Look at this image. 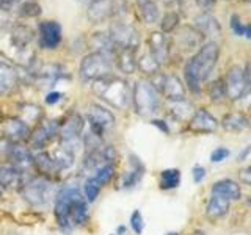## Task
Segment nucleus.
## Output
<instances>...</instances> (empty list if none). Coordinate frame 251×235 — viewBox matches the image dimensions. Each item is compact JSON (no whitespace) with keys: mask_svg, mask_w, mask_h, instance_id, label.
<instances>
[{"mask_svg":"<svg viewBox=\"0 0 251 235\" xmlns=\"http://www.w3.org/2000/svg\"><path fill=\"white\" fill-rule=\"evenodd\" d=\"M220 57V49L214 41H209L200 47L193 57L187 61L184 68V75L188 90L198 94L201 91V83L207 80L212 69L215 68Z\"/></svg>","mask_w":251,"mask_h":235,"instance_id":"obj_1","label":"nucleus"},{"mask_svg":"<svg viewBox=\"0 0 251 235\" xmlns=\"http://www.w3.org/2000/svg\"><path fill=\"white\" fill-rule=\"evenodd\" d=\"M93 90L100 99H104L118 110L127 108V105L130 104V88L127 82L123 80L121 77H116L113 74L102 77L94 82Z\"/></svg>","mask_w":251,"mask_h":235,"instance_id":"obj_2","label":"nucleus"},{"mask_svg":"<svg viewBox=\"0 0 251 235\" xmlns=\"http://www.w3.org/2000/svg\"><path fill=\"white\" fill-rule=\"evenodd\" d=\"M19 190L24 196V199L36 207L44 206V204H47L52 198L57 196L55 194V187L52 180L41 177V176L24 180Z\"/></svg>","mask_w":251,"mask_h":235,"instance_id":"obj_3","label":"nucleus"},{"mask_svg":"<svg viewBox=\"0 0 251 235\" xmlns=\"http://www.w3.org/2000/svg\"><path fill=\"white\" fill-rule=\"evenodd\" d=\"M132 102L140 116H152L159 110V93L148 80H140L133 86Z\"/></svg>","mask_w":251,"mask_h":235,"instance_id":"obj_4","label":"nucleus"},{"mask_svg":"<svg viewBox=\"0 0 251 235\" xmlns=\"http://www.w3.org/2000/svg\"><path fill=\"white\" fill-rule=\"evenodd\" d=\"M112 69H113L112 57L100 52H93L83 57L80 68H78V72H80V77L83 80L96 82L99 78L112 74Z\"/></svg>","mask_w":251,"mask_h":235,"instance_id":"obj_5","label":"nucleus"},{"mask_svg":"<svg viewBox=\"0 0 251 235\" xmlns=\"http://www.w3.org/2000/svg\"><path fill=\"white\" fill-rule=\"evenodd\" d=\"M78 193L77 187H65L55 196V219L57 224L63 232H69L73 229V223H71V202H73L74 196Z\"/></svg>","mask_w":251,"mask_h":235,"instance_id":"obj_6","label":"nucleus"},{"mask_svg":"<svg viewBox=\"0 0 251 235\" xmlns=\"http://www.w3.org/2000/svg\"><path fill=\"white\" fill-rule=\"evenodd\" d=\"M108 35L112 38L116 49H138L140 35L137 28L129 22H112L108 28Z\"/></svg>","mask_w":251,"mask_h":235,"instance_id":"obj_7","label":"nucleus"},{"mask_svg":"<svg viewBox=\"0 0 251 235\" xmlns=\"http://www.w3.org/2000/svg\"><path fill=\"white\" fill-rule=\"evenodd\" d=\"M86 118H88L91 133L99 138L104 137V133L107 129H112L115 125V116L110 112L108 108L98 105V104H91L88 107V112H86Z\"/></svg>","mask_w":251,"mask_h":235,"instance_id":"obj_8","label":"nucleus"},{"mask_svg":"<svg viewBox=\"0 0 251 235\" xmlns=\"http://www.w3.org/2000/svg\"><path fill=\"white\" fill-rule=\"evenodd\" d=\"M55 137H58V122L47 121V119L39 121L36 124V127L30 132L28 137L30 149H35V151L44 149Z\"/></svg>","mask_w":251,"mask_h":235,"instance_id":"obj_9","label":"nucleus"},{"mask_svg":"<svg viewBox=\"0 0 251 235\" xmlns=\"http://www.w3.org/2000/svg\"><path fill=\"white\" fill-rule=\"evenodd\" d=\"M225 93L231 100L240 99L247 91V82H245V74L243 69L239 65H234L227 69L226 77H225Z\"/></svg>","mask_w":251,"mask_h":235,"instance_id":"obj_10","label":"nucleus"},{"mask_svg":"<svg viewBox=\"0 0 251 235\" xmlns=\"http://www.w3.org/2000/svg\"><path fill=\"white\" fill-rule=\"evenodd\" d=\"M39 46L43 49L52 50L57 49L61 43V25L55 21H44L38 27Z\"/></svg>","mask_w":251,"mask_h":235,"instance_id":"obj_11","label":"nucleus"},{"mask_svg":"<svg viewBox=\"0 0 251 235\" xmlns=\"http://www.w3.org/2000/svg\"><path fill=\"white\" fill-rule=\"evenodd\" d=\"M6 162H8L10 166H13L14 169H18L24 176H25L27 172H30L31 168H35L33 155H31L30 149L24 147L21 144H11V149H10V154H8Z\"/></svg>","mask_w":251,"mask_h":235,"instance_id":"obj_12","label":"nucleus"},{"mask_svg":"<svg viewBox=\"0 0 251 235\" xmlns=\"http://www.w3.org/2000/svg\"><path fill=\"white\" fill-rule=\"evenodd\" d=\"M28 124L24 122L21 118H8L3 122V137L13 144H19L30 137Z\"/></svg>","mask_w":251,"mask_h":235,"instance_id":"obj_13","label":"nucleus"},{"mask_svg":"<svg viewBox=\"0 0 251 235\" xmlns=\"http://www.w3.org/2000/svg\"><path fill=\"white\" fill-rule=\"evenodd\" d=\"M149 53L152 55L154 60L159 63V65H165V63L168 61L170 58V41L165 33H162V31H152L151 35H149Z\"/></svg>","mask_w":251,"mask_h":235,"instance_id":"obj_14","label":"nucleus"},{"mask_svg":"<svg viewBox=\"0 0 251 235\" xmlns=\"http://www.w3.org/2000/svg\"><path fill=\"white\" fill-rule=\"evenodd\" d=\"M19 85V72L10 63L0 60V96L11 94Z\"/></svg>","mask_w":251,"mask_h":235,"instance_id":"obj_15","label":"nucleus"},{"mask_svg":"<svg viewBox=\"0 0 251 235\" xmlns=\"http://www.w3.org/2000/svg\"><path fill=\"white\" fill-rule=\"evenodd\" d=\"M218 127V122L214 116H212L207 110H196L193 113L190 122H188V129L195 133H210Z\"/></svg>","mask_w":251,"mask_h":235,"instance_id":"obj_16","label":"nucleus"},{"mask_svg":"<svg viewBox=\"0 0 251 235\" xmlns=\"http://www.w3.org/2000/svg\"><path fill=\"white\" fill-rule=\"evenodd\" d=\"M33 164L36 171L41 174V177H46L49 180H55L60 176V168L53 162L52 155L49 152H38L33 155Z\"/></svg>","mask_w":251,"mask_h":235,"instance_id":"obj_17","label":"nucleus"},{"mask_svg":"<svg viewBox=\"0 0 251 235\" xmlns=\"http://www.w3.org/2000/svg\"><path fill=\"white\" fill-rule=\"evenodd\" d=\"M201 41H202V35L193 27L184 25L176 33V43L182 50H193L201 46Z\"/></svg>","mask_w":251,"mask_h":235,"instance_id":"obj_18","label":"nucleus"},{"mask_svg":"<svg viewBox=\"0 0 251 235\" xmlns=\"http://www.w3.org/2000/svg\"><path fill=\"white\" fill-rule=\"evenodd\" d=\"M86 14L93 24L105 22L112 18V0H91Z\"/></svg>","mask_w":251,"mask_h":235,"instance_id":"obj_19","label":"nucleus"},{"mask_svg":"<svg viewBox=\"0 0 251 235\" xmlns=\"http://www.w3.org/2000/svg\"><path fill=\"white\" fill-rule=\"evenodd\" d=\"M170 102H177V100H185V88L182 82L179 80L176 75H165V80L162 85V91Z\"/></svg>","mask_w":251,"mask_h":235,"instance_id":"obj_20","label":"nucleus"},{"mask_svg":"<svg viewBox=\"0 0 251 235\" xmlns=\"http://www.w3.org/2000/svg\"><path fill=\"white\" fill-rule=\"evenodd\" d=\"M195 28L200 31L202 36H217L222 33L218 21L209 13H201L195 18Z\"/></svg>","mask_w":251,"mask_h":235,"instance_id":"obj_21","label":"nucleus"},{"mask_svg":"<svg viewBox=\"0 0 251 235\" xmlns=\"http://www.w3.org/2000/svg\"><path fill=\"white\" fill-rule=\"evenodd\" d=\"M212 193L223 196V198H226L227 201H237L242 196L240 185L231 179H223V180L215 182L214 187H212Z\"/></svg>","mask_w":251,"mask_h":235,"instance_id":"obj_22","label":"nucleus"},{"mask_svg":"<svg viewBox=\"0 0 251 235\" xmlns=\"http://www.w3.org/2000/svg\"><path fill=\"white\" fill-rule=\"evenodd\" d=\"M71 223L73 226H82L86 223V219H88V207H86V202L83 199V194L78 191L73 202H71Z\"/></svg>","mask_w":251,"mask_h":235,"instance_id":"obj_23","label":"nucleus"},{"mask_svg":"<svg viewBox=\"0 0 251 235\" xmlns=\"http://www.w3.org/2000/svg\"><path fill=\"white\" fill-rule=\"evenodd\" d=\"M135 49H116L115 52V61L118 69L124 74H132L137 68V57Z\"/></svg>","mask_w":251,"mask_h":235,"instance_id":"obj_24","label":"nucleus"},{"mask_svg":"<svg viewBox=\"0 0 251 235\" xmlns=\"http://www.w3.org/2000/svg\"><path fill=\"white\" fill-rule=\"evenodd\" d=\"M227 212H229V201L223 196L212 193L210 199L207 202V207H206V215L210 219H218V218H223Z\"/></svg>","mask_w":251,"mask_h":235,"instance_id":"obj_25","label":"nucleus"},{"mask_svg":"<svg viewBox=\"0 0 251 235\" xmlns=\"http://www.w3.org/2000/svg\"><path fill=\"white\" fill-rule=\"evenodd\" d=\"M24 174L18 169H14L10 164H3L0 166V187L3 188H21L22 182H24Z\"/></svg>","mask_w":251,"mask_h":235,"instance_id":"obj_26","label":"nucleus"},{"mask_svg":"<svg viewBox=\"0 0 251 235\" xmlns=\"http://www.w3.org/2000/svg\"><path fill=\"white\" fill-rule=\"evenodd\" d=\"M65 75L63 68L60 65H47L41 70H38L36 74V82L41 86H53L55 82Z\"/></svg>","mask_w":251,"mask_h":235,"instance_id":"obj_27","label":"nucleus"},{"mask_svg":"<svg viewBox=\"0 0 251 235\" xmlns=\"http://www.w3.org/2000/svg\"><path fill=\"white\" fill-rule=\"evenodd\" d=\"M91 46L96 47V52L105 53L108 57H113L116 52V46L113 44L112 38H110L108 33H104V31H98V33L91 35Z\"/></svg>","mask_w":251,"mask_h":235,"instance_id":"obj_28","label":"nucleus"},{"mask_svg":"<svg viewBox=\"0 0 251 235\" xmlns=\"http://www.w3.org/2000/svg\"><path fill=\"white\" fill-rule=\"evenodd\" d=\"M130 163H132V169H129L123 176V188L135 187L140 182L141 176H143L145 168H143V164L140 163V160L137 159V157H130Z\"/></svg>","mask_w":251,"mask_h":235,"instance_id":"obj_29","label":"nucleus"},{"mask_svg":"<svg viewBox=\"0 0 251 235\" xmlns=\"http://www.w3.org/2000/svg\"><path fill=\"white\" fill-rule=\"evenodd\" d=\"M50 155H52L53 162L57 163V166L60 168V171L68 169L74 164V151H71V149H68L65 146L57 147Z\"/></svg>","mask_w":251,"mask_h":235,"instance_id":"obj_30","label":"nucleus"},{"mask_svg":"<svg viewBox=\"0 0 251 235\" xmlns=\"http://www.w3.org/2000/svg\"><path fill=\"white\" fill-rule=\"evenodd\" d=\"M248 119L242 113H229L223 118L222 125L229 132H240L248 127Z\"/></svg>","mask_w":251,"mask_h":235,"instance_id":"obj_31","label":"nucleus"},{"mask_svg":"<svg viewBox=\"0 0 251 235\" xmlns=\"http://www.w3.org/2000/svg\"><path fill=\"white\" fill-rule=\"evenodd\" d=\"M180 184V171L179 169H165L160 172V188L162 190H173Z\"/></svg>","mask_w":251,"mask_h":235,"instance_id":"obj_32","label":"nucleus"},{"mask_svg":"<svg viewBox=\"0 0 251 235\" xmlns=\"http://www.w3.org/2000/svg\"><path fill=\"white\" fill-rule=\"evenodd\" d=\"M138 11L141 19L146 24H155L159 21V8L152 2V0H148V2L138 5Z\"/></svg>","mask_w":251,"mask_h":235,"instance_id":"obj_33","label":"nucleus"},{"mask_svg":"<svg viewBox=\"0 0 251 235\" xmlns=\"http://www.w3.org/2000/svg\"><path fill=\"white\" fill-rule=\"evenodd\" d=\"M130 13V5L127 0H112V18L118 22H126Z\"/></svg>","mask_w":251,"mask_h":235,"instance_id":"obj_34","label":"nucleus"},{"mask_svg":"<svg viewBox=\"0 0 251 235\" xmlns=\"http://www.w3.org/2000/svg\"><path fill=\"white\" fill-rule=\"evenodd\" d=\"M137 66H138V69L141 70V72L149 74V75L157 74V72H159V68H160V65L154 60V57L151 53H145L143 57L137 61Z\"/></svg>","mask_w":251,"mask_h":235,"instance_id":"obj_35","label":"nucleus"},{"mask_svg":"<svg viewBox=\"0 0 251 235\" xmlns=\"http://www.w3.org/2000/svg\"><path fill=\"white\" fill-rule=\"evenodd\" d=\"M113 176H115V164H104V166L98 168L91 177L96 180L100 187H104L113 179Z\"/></svg>","mask_w":251,"mask_h":235,"instance_id":"obj_36","label":"nucleus"},{"mask_svg":"<svg viewBox=\"0 0 251 235\" xmlns=\"http://www.w3.org/2000/svg\"><path fill=\"white\" fill-rule=\"evenodd\" d=\"M171 113L177 119H187L188 115H192V105L188 104L187 100H177V102H171Z\"/></svg>","mask_w":251,"mask_h":235,"instance_id":"obj_37","label":"nucleus"},{"mask_svg":"<svg viewBox=\"0 0 251 235\" xmlns=\"http://www.w3.org/2000/svg\"><path fill=\"white\" fill-rule=\"evenodd\" d=\"M25 115H28L25 119H22L25 124L28 122H36L41 119V116H43V112H41V108H39L38 105H33V104H25V105H22L21 107V118H24Z\"/></svg>","mask_w":251,"mask_h":235,"instance_id":"obj_38","label":"nucleus"},{"mask_svg":"<svg viewBox=\"0 0 251 235\" xmlns=\"http://www.w3.org/2000/svg\"><path fill=\"white\" fill-rule=\"evenodd\" d=\"M177 25H179V14L177 13L170 11L162 18V22H160L162 33H171V31H175L177 28Z\"/></svg>","mask_w":251,"mask_h":235,"instance_id":"obj_39","label":"nucleus"},{"mask_svg":"<svg viewBox=\"0 0 251 235\" xmlns=\"http://www.w3.org/2000/svg\"><path fill=\"white\" fill-rule=\"evenodd\" d=\"M39 14H41V6L35 0L24 2L19 6V16H22V18H38Z\"/></svg>","mask_w":251,"mask_h":235,"instance_id":"obj_40","label":"nucleus"},{"mask_svg":"<svg viewBox=\"0 0 251 235\" xmlns=\"http://www.w3.org/2000/svg\"><path fill=\"white\" fill-rule=\"evenodd\" d=\"M100 188L102 187L93 177H88V179L85 180V184H83V193H85V198L88 199V202L96 201V198L99 196Z\"/></svg>","mask_w":251,"mask_h":235,"instance_id":"obj_41","label":"nucleus"},{"mask_svg":"<svg viewBox=\"0 0 251 235\" xmlns=\"http://www.w3.org/2000/svg\"><path fill=\"white\" fill-rule=\"evenodd\" d=\"M209 97L212 102H222L226 97V93H225V83L222 78L218 80L212 82L209 86Z\"/></svg>","mask_w":251,"mask_h":235,"instance_id":"obj_42","label":"nucleus"},{"mask_svg":"<svg viewBox=\"0 0 251 235\" xmlns=\"http://www.w3.org/2000/svg\"><path fill=\"white\" fill-rule=\"evenodd\" d=\"M130 227L137 235H140L141 232H143L145 221H143V216H141V213H140V210H133V213L130 215Z\"/></svg>","mask_w":251,"mask_h":235,"instance_id":"obj_43","label":"nucleus"},{"mask_svg":"<svg viewBox=\"0 0 251 235\" xmlns=\"http://www.w3.org/2000/svg\"><path fill=\"white\" fill-rule=\"evenodd\" d=\"M231 28L237 36H245V25L242 24V21L237 14L231 16Z\"/></svg>","mask_w":251,"mask_h":235,"instance_id":"obj_44","label":"nucleus"},{"mask_svg":"<svg viewBox=\"0 0 251 235\" xmlns=\"http://www.w3.org/2000/svg\"><path fill=\"white\" fill-rule=\"evenodd\" d=\"M229 155V151H227L226 147H217L214 152L210 154V162L212 163H220L226 160V157Z\"/></svg>","mask_w":251,"mask_h":235,"instance_id":"obj_45","label":"nucleus"},{"mask_svg":"<svg viewBox=\"0 0 251 235\" xmlns=\"http://www.w3.org/2000/svg\"><path fill=\"white\" fill-rule=\"evenodd\" d=\"M63 96H65V94H63V93H58V91L49 93V94H47V96H46V104H49V105L58 104V102L63 99Z\"/></svg>","mask_w":251,"mask_h":235,"instance_id":"obj_46","label":"nucleus"},{"mask_svg":"<svg viewBox=\"0 0 251 235\" xmlns=\"http://www.w3.org/2000/svg\"><path fill=\"white\" fill-rule=\"evenodd\" d=\"M204 177H206V169H204L202 166H195L193 168V180L195 182L200 184Z\"/></svg>","mask_w":251,"mask_h":235,"instance_id":"obj_47","label":"nucleus"},{"mask_svg":"<svg viewBox=\"0 0 251 235\" xmlns=\"http://www.w3.org/2000/svg\"><path fill=\"white\" fill-rule=\"evenodd\" d=\"M243 74H245V82H247V90H248V88H251V60H248Z\"/></svg>","mask_w":251,"mask_h":235,"instance_id":"obj_48","label":"nucleus"},{"mask_svg":"<svg viewBox=\"0 0 251 235\" xmlns=\"http://www.w3.org/2000/svg\"><path fill=\"white\" fill-rule=\"evenodd\" d=\"M195 2L198 3L201 8H204V10H210V8L215 5L217 0H195Z\"/></svg>","mask_w":251,"mask_h":235,"instance_id":"obj_49","label":"nucleus"},{"mask_svg":"<svg viewBox=\"0 0 251 235\" xmlns=\"http://www.w3.org/2000/svg\"><path fill=\"white\" fill-rule=\"evenodd\" d=\"M151 122H152V124L155 125V127H159V129H160L162 132H165V133H168V132H170V129H168V125H167V124H165L163 121H159V119H152Z\"/></svg>","mask_w":251,"mask_h":235,"instance_id":"obj_50","label":"nucleus"},{"mask_svg":"<svg viewBox=\"0 0 251 235\" xmlns=\"http://www.w3.org/2000/svg\"><path fill=\"white\" fill-rule=\"evenodd\" d=\"M18 0H0V8H10Z\"/></svg>","mask_w":251,"mask_h":235,"instance_id":"obj_51","label":"nucleus"},{"mask_svg":"<svg viewBox=\"0 0 251 235\" xmlns=\"http://www.w3.org/2000/svg\"><path fill=\"white\" fill-rule=\"evenodd\" d=\"M245 36H247L248 39H251V24L245 25Z\"/></svg>","mask_w":251,"mask_h":235,"instance_id":"obj_52","label":"nucleus"},{"mask_svg":"<svg viewBox=\"0 0 251 235\" xmlns=\"http://www.w3.org/2000/svg\"><path fill=\"white\" fill-rule=\"evenodd\" d=\"M163 3H167V5H170V3H173V2H176V0H162Z\"/></svg>","mask_w":251,"mask_h":235,"instance_id":"obj_53","label":"nucleus"},{"mask_svg":"<svg viewBox=\"0 0 251 235\" xmlns=\"http://www.w3.org/2000/svg\"><path fill=\"white\" fill-rule=\"evenodd\" d=\"M124 232H126L124 227H118V234H124Z\"/></svg>","mask_w":251,"mask_h":235,"instance_id":"obj_54","label":"nucleus"},{"mask_svg":"<svg viewBox=\"0 0 251 235\" xmlns=\"http://www.w3.org/2000/svg\"><path fill=\"white\" fill-rule=\"evenodd\" d=\"M135 2H137V6H138V5H141V3H145V2H148V0H135Z\"/></svg>","mask_w":251,"mask_h":235,"instance_id":"obj_55","label":"nucleus"},{"mask_svg":"<svg viewBox=\"0 0 251 235\" xmlns=\"http://www.w3.org/2000/svg\"><path fill=\"white\" fill-rule=\"evenodd\" d=\"M165 235H179L177 232H170V234H165Z\"/></svg>","mask_w":251,"mask_h":235,"instance_id":"obj_56","label":"nucleus"},{"mask_svg":"<svg viewBox=\"0 0 251 235\" xmlns=\"http://www.w3.org/2000/svg\"><path fill=\"white\" fill-rule=\"evenodd\" d=\"M243 2H247V3H251V0H243Z\"/></svg>","mask_w":251,"mask_h":235,"instance_id":"obj_57","label":"nucleus"}]
</instances>
